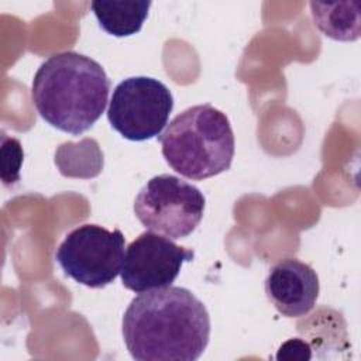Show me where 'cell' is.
Here are the masks:
<instances>
[{
	"mask_svg": "<svg viewBox=\"0 0 361 361\" xmlns=\"http://www.w3.org/2000/svg\"><path fill=\"white\" fill-rule=\"evenodd\" d=\"M210 317L189 289L165 286L135 296L123 316V338L138 361H195L209 344Z\"/></svg>",
	"mask_w": 361,
	"mask_h": 361,
	"instance_id": "obj_1",
	"label": "cell"
},
{
	"mask_svg": "<svg viewBox=\"0 0 361 361\" xmlns=\"http://www.w3.org/2000/svg\"><path fill=\"white\" fill-rule=\"evenodd\" d=\"M111 82L99 62L75 51L49 56L32 79L31 96L52 127L80 135L103 114Z\"/></svg>",
	"mask_w": 361,
	"mask_h": 361,
	"instance_id": "obj_2",
	"label": "cell"
},
{
	"mask_svg": "<svg viewBox=\"0 0 361 361\" xmlns=\"http://www.w3.org/2000/svg\"><path fill=\"white\" fill-rule=\"evenodd\" d=\"M166 164L185 178L202 180L227 171L234 134L227 116L212 104L183 110L158 137Z\"/></svg>",
	"mask_w": 361,
	"mask_h": 361,
	"instance_id": "obj_3",
	"label": "cell"
},
{
	"mask_svg": "<svg viewBox=\"0 0 361 361\" xmlns=\"http://www.w3.org/2000/svg\"><path fill=\"white\" fill-rule=\"evenodd\" d=\"M204 196L173 175L151 178L134 200V213L149 231L179 240L192 234L204 212Z\"/></svg>",
	"mask_w": 361,
	"mask_h": 361,
	"instance_id": "obj_4",
	"label": "cell"
},
{
	"mask_svg": "<svg viewBox=\"0 0 361 361\" xmlns=\"http://www.w3.org/2000/svg\"><path fill=\"white\" fill-rule=\"evenodd\" d=\"M124 234L99 224L72 230L59 244L55 259L69 278L89 288H104L120 274L124 258Z\"/></svg>",
	"mask_w": 361,
	"mask_h": 361,
	"instance_id": "obj_5",
	"label": "cell"
},
{
	"mask_svg": "<svg viewBox=\"0 0 361 361\" xmlns=\"http://www.w3.org/2000/svg\"><path fill=\"white\" fill-rule=\"evenodd\" d=\"M172 109L173 97L166 85L154 78L133 76L114 87L107 118L126 140L147 141L161 134Z\"/></svg>",
	"mask_w": 361,
	"mask_h": 361,
	"instance_id": "obj_6",
	"label": "cell"
},
{
	"mask_svg": "<svg viewBox=\"0 0 361 361\" xmlns=\"http://www.w3.org/2000/svg\"><path fill=\"white\" fill-rule=\"evenodd\" d=\"M193 257V250L180 247L158 233H141L124 252L121 282L135 293L171 286L182 265Z\"/></svg>",
	"mask_w": 361,
	"mask_h": 361,
	"instance_id": "obj_7",
	"label": "cell"
},
{
	"mask_svg": "<svg viewBox=\"0 0 361 361\" xmlns=\"http://www.w3.org/2000/svg\"><path fill=\"white\" fill-rule=\"evenodd\" d=\"M320 283L316 271L296 259L275 264L265 279V293L274 307L286 317H302L316 305Z\"/></svg>",
	"mask_w": 361,
	"mask_h": 361,
	"instance_id": "obj_8",
	"label": "cell"
},
{
	"mask_svg": "<svg viewBox=\"0 0 361 361\" xmlns=\"http://www.w3.org/2000/svg\"><path fill=\"white\" fill-rule=\"evenodd\" d=\"M90 7L100 27L114 37L138 32L148 16L151 1L145 0H94Z\"/></svg>",
	"mask_w": 361,
	"mask_h": 361,
	"instance_id": "obj_9",
	"label": "cell"
},
{
	"mask_svg": "<svg viewBox=\"0 0 361 361\" xmlns=\"http://www.w3.org/2000/svg\"><path fill=\"white\" fill-rule=\"evenodd\" d=\"M314 25L337 41H354L360 37L358 3H310Z\"/></svg>",
	"mask_w": 361,
	"mask_h": 361,
	"instance_id": "obj_10",
	"label": "cell"
}]
</instances>
